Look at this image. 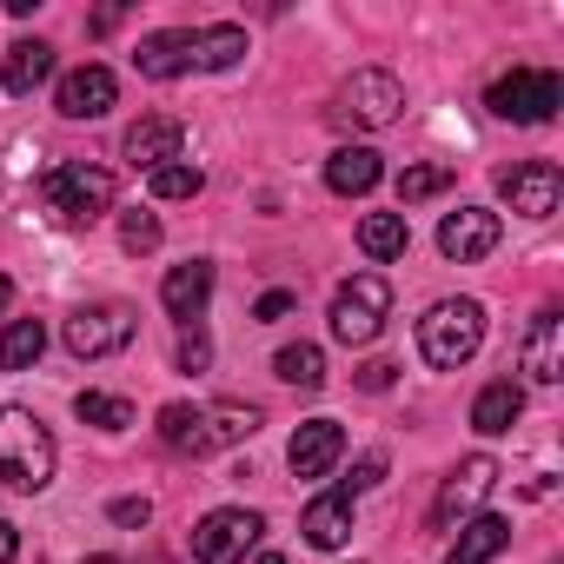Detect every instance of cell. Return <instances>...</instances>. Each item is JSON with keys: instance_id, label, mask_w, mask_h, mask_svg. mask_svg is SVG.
Wrapping results in <instances>:
<instances>
[{"instance_id": "6da1fadb", "label": "cell", "mask_w": 564, "mask_h": 564, "mask_svg": "<svg viewBox=\"0 0 564 564\" xmlns=\"http://www.w3.org/2000/svg\"><path fill=\"white\" fill-rule=\"evenodd\" d=\"M54 438L34 412L0 405V485L8 491H47L54 485Z\"/></svg>"}, {"instance_id": "7a4b0ae2", "label": "cell", "mask_w": 564, "mask_h": 564, "mask_svg": "<svg viewBox=\"0 0 564 564\" xmlns=\"http://www.w3.org/2000/svg\"><path fill=\"white\" fill-rule=\"evenodd\" d=\"M478 346H485V306H478V300H438V306L419 319V352H425V366H438V372H458Z\"/></svg>"}, {"instance_id": "3957f363", "label": "cell", "mask_w": 564, "mask_h": 564, "mask_svg": "<svg viewBox=\"0 0 564 564\" xmlns=\"http://www.w3.org/2000/svg\"><path fill=\"white\" fill-rule=\"evenodd\" d=\"M41 193H47V213H54L61 226H94V219L113 213V173L94 166V160H67V166H54Z\"/></svg>"}, {"instance_id": "277c9868", "label": "cell", "mask_w": 564, "mask_h": 564, "mask_svg": "<svg viewBox=\"0 0 564 564\" xmlns=\"http://www.w3.org/2000/svg\"><path fill=\"white\" fill-rule=\"evenodd\" d=\"M392 313V286H386V272H352L346 286L333 293V339L339 346H372L379 326Z\"/></svg>"}, {"instance_id": "5b68a950", "label": "cell", "mask_w": 564, "mask_h": 564, "mask_svg": "<svg viewBox=\"0 0 564 564\" xmlns=\"http://www.w3.org/2000/svg\"><path fill=\"white\" fill-rule=\"evenodd\" d=\"M399 107H405V87H399L386 67H359V74L333 94V120H339V127H366V133L392 127Z\"/></svg>"}, {"instance_id": "8992f818", "label": "cell", "mask_w": 564, "mask_h": 564, "mask_svg": "<svg viewBox=\"0 0 564 564\" xmlns=\"http://www.w3.org/2000/svg\"><path fill=\"white\" fill-rule=\"evenodd\" d=\"M557 107H564V80L544 74V67H511V74L491 87V113L511 120V127H544Z\"/></svg>"}, {"instance_id": "52a82bcc", "label": "cell", "mask_w": 564, "mask_h": 564, "mask_svg": "<svg viewBox=\"0 0 564 564\" xmlns=\"http://www.w3.org/2000/svg\"><path fill=\"white\" fill-rule=\"evenodd\" d=\"M140 333V313L127 300H107V306H80L67 319V352L74 359H107V352H127Z\"/></svg>"}, {"instance_id": "ba28073f", "label": "cell", "mask_w": 564, "mask_h": 564, "mask_svg": "<svg viewBox=\"0 0 564 564\" xmlns=\"http://www.w3.org/2000/svg\"><path fill=\"white\" fill-rule=\"evenodd\" d=\"M265 518L246 511V505H226V511H206L199 531H193V557L199 564H246V551L259 544Z\"/></svg>"}, {"instance_id": "9c48e42d", "label": "cell", "mask_w": 564, "mask_h": 564, "mask_svg": "<svg viewBox=\"0 0 564 564\" xmlns=\"http://www.w3.org/2000/svg\"><path fill=\"white\" fill-rule=\"evenodd\" d=\"M498 485V458H465L445 485H438V498H432V531H452V524H465L478 505H485V491Z\"/></svg>"}, {"instance_id": "30bf717a", "label": "cell", "mask_w": 564, "mask_h": 564, "mask_svg": "<svg viewBox=\"0 0 564 564\" xmlns=\"http://www.w3.org/2000/svg\"><path fill=\"white\" fill-rule=\"evenodd\" d=\"M498 193L511 199V213H524V219H544V213H557L564 173H557L551 160H518V166H505V173H498Z\"/></svg>"}, {"instance_id": "8fae6325", "label": "cell", "mask_w": 564, "mask_h": 564, "mask_svg": "<svg viewBox=\"0 0 564 564\" xmlns=\"http://www.w3.org/2000/svg\"><path fill=\"white\" fill-rule=\"evenodd\" d=\"M498 239H505V219H498L491 206H458V213L438 226V252H445V259H458V265H471V259L498 252Z\"/></svg>"}, {"instance_id": "7c38bea8", "label": "cell", "mask_w": 564, "mask_h": 564, "mask_svg": "<svg viewBox=\"0 0 564 564\" xmlns=\"http://www.w3.org/2000/svg\"><path fill=\"white\" fill-rule=\"evenodd\" d=\"M180 147H186V127H180L173 113H147V120L127 127V166H133V173H160V166H173Z\"/></svg>"}, {"instance_id": "4fadbf2b", "label": "cell", "mask_w": 564, "mask_h": 564, "mask_svg": "<svg viewBox=\"0 0 564 564\" xmlns=\"http://www.w3.org/2000/svg\"><path fill=\"white\" fill-rule=\"evenodd\" d=\"M339 452H346V425L339 419H306L286 445V465H293V478H326L339 465Z\"/></svg>"}, {"instance_id": "5bb4252c", "label": "cell", "mask_w": 564, "mask_h": 564, "mask_svg": "<svg viewBox=\"0 0 564 564\" xmlns=\"http://www.w3.org/2000/svg\"><path fill=\"white\" fill-rule=\"evenodd\" d=\"M113 100H120V80L107 67H74L61 80V94H54V107L67 120H100V113H113Z\"/></svg>"}, {"instance_id": "9a60e30c", "label": "cell", "mask_w": 564, "mask_h": 564, "mask_svg": "<svg viewBox=\"0 0 564 564\" xmlns=\"http://www.w3.org/2000/svg\"><path fill=\"white\" fill-rule=\"evenodd\" d=\"M206 300H213V265H206V259H186V265H173V272L160 279V306H166L173 319H199Z\"/></svg>"}, {"instance_id": "2e32d148", "label": "cell", "mask_w": 564, "mask_h": 564, "mask_svg": "<svg viewBox=\"0 0 564 564\" xmlns=\"http://www.w3.org/2000/svg\"><path fill=\"white\" fill-rule=\"evenodd\" d=\"M133 67H140L147 80H180V74L193 67V28L147 34V41H140V54H133Z\"/></svg>"}, {"instance_id": "e0dca14e", "label": "cell", "mask_w": 564, "mask_h": 564, "mask_svg": "<svg viewBox=\"0 0 564 564\" xmlns=\"http://www.w3.org/2000/svg\"><path fill=\"white\" fill-rule=\"evenodd\" d=\"M557 339H564V319H557V313H538V319H531V333H524V359H518L531 386H557V372H564Z\"/></svg>"}, {"instance_id": "ac0fdd59", "label": "cell", "mask_w": 564, "mask_h": 564, "mask_svg": "<svg viewBox=\"0 0 564 564\" xmlns=\"http://www.w3.org/2000/svg\"><path fill=\"white\" fill-rule=\"evenodd\" d=\"M300 531H306V544H313V551H339V544L352 538V498H346V491L313 498V505H306V518H300Z\"/></svg>"}, {"instance_id": "d6986e66", "label": "cell", "mask_w": 564, "mask_h": 564, "mask_svg": "<svg viewBox=\"0 0 564 564\" xmlns=\"http://www.w3.org/2000/svg\"><path fill=\"white\" fill-rule=\"evenodd\" d=\"M505 544H511V518H498V511H478V518L458 531V544L445 551V564H491Z\"/></svg>"}, {"instance_id": "ffe728a7", "label": "cell", "mask_w": 564, "mask_h": 564, "mask_svg": "<svg viewBox=\"0 0 564 564\" xmlns=\"http://www.w3.org/2000/svg\"><path fill=\"white\" fill-rule=\"evenodd\" d=\"M47 74H54V47H47V41H14L8 61H0V87H8L14 100H28Z\"/></svg>"}, {"instance_id": "44dd1931", "label": "cell", "mask_w": 564, "mask_h": 564, "mask_svg": "<svg viewBox=\"0 0 564 564\" xmlns=\"http://www.w3.org/2000/svg\"><path fill=\"white\" fill-rule=\"evenodd\" d=\"M379 173H386V166H379V153H372V147H339V153L326 160V186H333L339 199L372 193V186H379Z\"/></svg>"}, {"instance_id": "7402d4cb", "label": "cell", "mask_w": 564, "mask_h": 564, "mask_svg": "<svg viewBox=\"0 0 564 564\" xmlns=\"http://www.w3.org/2000/svg\"><path fill=\"white\" fill-rule=\"evenodd\" d=\"M518 412H524V386L491 379V386L478 392V405H471V425H478L485 438H498V432H511V425H518Z\"/></svg>"}, {"instance_id": "603a6c76", "label": "cell", "mask_w": 564, "mask_h": 564, "mask_svg": "<svg viewBox=\"0 0 564 564\" xmlns=\"http://www.w3.org/2000/svg\"><path fill=\"white\" fill-rule=\"evenodd\" d=\"M259 432V412L252 405H213L199 412V452H219V445H239Z\"/></svg>"}, {"instance_id": "cb8c5ba5", "label": "cell", "mask_w": 564, "mask_h": 564, "mask_svg": "<svg viewBox=\"0 0 564 564\" xmlns=\"http://www.w3.org/2000/svg\"><path fill=\"white\" fill-rule=\"evenodd\" d=\"M239 61H246V28H226L219 21V28H199L193 34V67H213L219 74V67H239Z\"/></svg>"}, {"instance_id": "d4e9b609", "label": "cell", "mask_w": 564, "mask_h": 564, "mask_svg": "<svg viewBox=\"0 0 564 564\" xmlns=\"http://www.w3.org/2000/svg\"><path fill=\"white\" fill-rule=\"evenodd\" d=\"M359 246H366V259H399V252L412 246L405 213H366V219H359Z\"/></svg>"}, {"instance_id": "484cf974", "label": "cell", "mask_w": 564, "mask_h": 564, "mask_svg": "<svg viewBox=\"0 0 564 564\" xmlns=\"http://www.w3.org/2000/svg\"><path fill=\"white\" fill-rule=\"evenodd\" d=\"M41 352H47V326L41 319H14L8 333H0V372H28Z\"/></svg>"}, {"instance_id": "4316f807", "label": "cell", "mask_w": 564, "mask_h": 564, "mask_svg": "<svg viewBox=\"0 0 564 564\" xmlns=\"http://www.w3.org/2000/svg\"><path fill=\"white\" fill-rule=\"evenodd\" d=\"M272 372L286 379V386H300V392H319V386H326V352H319V346H306V339H300V346H279Z\"/></svg>"}, {"instance_id": "83f0119b", "label": "cell", "mask_w": 564, "mask_h": 564, "mask_svg": "<svg viewBox=\"0 0 564 564\" xmlns=\"http://www.w3.org/2000/svg\"><path fill=\"white\" fill-rule=\"evenodd\" d=\"M147 186H153V199H193V193L206 186V173H199L193 160H173V166L147 173Z\"/></svg>"}, {"instance_id": "f1b7e54d", "label": "cell", "mask_w": 564, "mask_h": 564, "mask_svg": "<svg viewBox=\"0 0 564 564\" xmlns=\"http://www.w3.org/2000/svg\"><path fill=\"white\" fill-rule=\"evenodd\" d=\"M74 412H80L87 425H100V432L133 425V405H127V399H113V392H80V399H74Z\"/></svg>"}, {"instance_id": "f546056e", "label": "cell", "mask_w": 564, "mask_h": 564, "mask_svg": "<svg viewBox=\"0 0 564 564\" xmlns=\"http://www.w3.org/2000/svg\"><path fill=\"white\" fill-rule=\"evenodd\" d=\"M160 445L199 458V412H193V405H166V412H160Z\"/></svg>"}, {"instance_id": "4dcf8cb0", "label": "cell", "mask_w": 564, "mask_h": 564, "mask_svg": "<svg viewBox=\"0 0 564 564\" xmlns=\"http://www.w3.org/2000/svg\"><path fill=\"white\" fill-rule=\"evenodd\" d=\"M445 186H452V166H405L399 173V206H419V199H432Z\"/></svg>"}, {"instance_id": "1f68e13d", "label": "cell", "mask_w": 564, "mask_h": 564, "mask_svg": "<svg viewBox=\"0 0 564 564\" xmlns=\"http://www.w3.org/2000/svg\"><path fill=\"white\" fill-rule=\"evenodd\" d=\"M120 246H127V252H153V246H160V219H153V213H127V219H120Z\"/></svg>"}, {"instance_id": "d6a6232c", "label": "cell", "mask_w": 564, "mask_h": 564, "mask_svg": "<svg viewBox=\"0 0 564 564\" xmlns=\"http://www.w3.org/2000/svg\"><path fill=\"white\" fill-rule=\"evenodd\" d=\"M206 359H213V339H206L199 326H186V333H180V366H186V372H206Z\"/></svg>"}, {"instance_id": "836d02e7", "label": "cell", "mask_w": 564, "mask_h": 564, "mask_svg": "<svg viewBox=\"0 0 564 564\" xmlns=\"http://www.w3.org/2000/svg\"><path fill=\"white\" fill-rule=\"evenodd\" d=\"M379 478H386V452H366V458L352 465V478H346V498H352V491H372Z\"/></svg>"}, {"instance_id": "e575fe53", "label": "cell", "mask_w": 564, "mask_h": 564, "mask_svg": "<svg viewBox=\"0 0 564 564\" xmlns=\"http://www.w3.org/2000/svg\"><path fill=\"white\" fill-rule=\"evenodd\" d=\"M153 518V505L147 498H113V524H127V531H140Z\"/></svg>"}, {"instance_id": "d590c367", "label": "cell", "mask_w": 564, "mask_h": 564, "mask_svg": "<svg viewBox=\"0 0 564 564\" xmlns=\"http://www.w3.org/2000/svg\"><path fill=\"white\" fill-rule=\"evenodd\" d=\"M286 313H293V293H265V300L252 306V319H259V326H272V319H286Z\"/></svg>"}, {"instance_id": "8d00e7d4", "label": "cell", "mask_w": 564, "mask_h": 564, "mask_svg": "<svg viewBox=\"0 0 564 564\" xmlns=\"http://www.w3.org/2000/svg\"><path fill=\"white\" fill-rule=\"evenodd\" d=\"M392 372H399V366H386V359H372V366L359 372V386H366V392H392Z\"/></svg>"}, {"instance_id": "74e56055", "label": "cell", "mask_w": 564, "mask_h": 564, "mask_svg": "<svg viewBox=\"0 0 564 564\" xmlns=\"http://www.w3.org/2000/svg\"><path fill=\"white\" fill-rule=\"evenodd\" d=\"M14 557H21V531L0 518V564H14Z\"/></svg>"}, {"instance_id": "f35d334b", "label": "cell", "mask_w": 564, "mask_h": 564, "mask_svg": "<svg viewBox=\"0 0 564 564\" xmlns=\"http://www.w3.org/2000/svg\"><path fill=\"white\" fill-rule=\"evenodd\" d=\"M8 300H14V279H0V313H8Z\"/></svg>"}, {"instance_id": "ab89813d", "label": "cell", "mask_w": 564, "mask_h": 564, "mask_svg": "<svg viewBox=\"0 0 564 564\" xmlns=\"http://www.w3.org/2000/svg\"><path fill=\"white\" fill-rule=\"evenodd\" d=\"M252 564H286V557H279V551H265V557H252Z\"/></svg>"}, {"instance_id": "60d3db41", "label": "cell", "mask_w": 564, "mask_h": 564, "mask_svg": "<svg viewBox=\"0 0 564 564\" xmlns=\"http://www.w3.org/2000/svg\"><path fill=\"white\" fill-rule=\"evenodd\" d=\"M87 564H120V557H87Z\"/></svg>"}]
</instances>
